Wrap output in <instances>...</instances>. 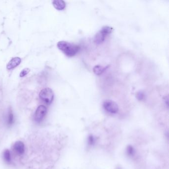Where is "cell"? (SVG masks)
Listing matches in <instances>:
<instances>
[{
	"label": "cell",
	"mask_w": 169,
	"mask_h": 169,
	"mask_svg": "<svg viewBox=\"0 0 169 169\" xmlns=\"http://www.w3.org/2000/svg\"><path fill=\"white\" fill-rule=\"evenodd\" d=\"M113 31V28L108 26L102 27L100 31L97 32L94 37V42L97 45L102 44L105 39L106 37L111 33Z\"/></svg>",
	"instance_id": "obj_2"
},
{
	"label": "cell",
	"mask_w": 169,
	"mask_h": 169,
	"mask_svg": "<svg viewBox=\"0 0 169 169\" xmlns=\"http://www.w3.org/2000/svg\"><path fill=\"white\" fill-rule=\"evenodd\" d=\"M134 153V148L131 146H129L127 148V153L129 156H132Z\"/></svg>",
	"instance_id": "obj_13"
},
{
	"label": "cell",
	"mask_w": 169,
	"mask_h": 169,
	"mask_svg": "<svg viewBox=\"0 0 169 169\" xmlns=\"http://www.w3.org/2000/svg\"><path fill=\"white\" fill-rule=\"evenodd\" d=\"M57 47L66 56L70 57L75 56L80 49L78 45L65 41L59 42Z\"/></svg>",
	"instance_id": "obj_1"
},
{
	"label": "cell",
	"mask_w": 169,
	"mask_h": 169,
	"mask_svg": "<svg viewBox=\"0 0 169 169\" xmlns=\"http://www.w3.org/2000/svg\"><path fill=\"white\" fill-rule=\"evenodd\" d=\"M13 121H14L13 115V113H12L11 110L10 112H9V114L8 120H7V123H8V125L11 126V124H13Z\"/></svg>",
	"instance_id": "obj_11"
},
{
	"label": "cell",
	"mask_w": 169,
	"mask_h": 169,
	"mask_svg": "<svg viewBox=\"0 0 169 169\" xmlns=\"http://www.w3.org/2000/svg\"><path fill=\"white\" fill-rule=\"evenodd\" d=\"M106 70L105 67H103L101 65H96L93 69V72L96 75H100Z\"/></svg>",
	"instance_id": "obj_9"
},
{
	"label": "cell",
	"mask_w": 169,
	"mask_h": 169,
	"mask_svg": "<svg viewBox=\"0 0 169 169\" xmlns=\"http://www.w3.org/2000/svg\"><path fill=\"white\" fill-rule=\"evenodd\" d=\"M21 59L19 57L13 58L12 59L8 62L6 65V69L9 70H11V69H14L15 67H18L19 64H21Z\"/></svg>",
	"instance_id": "obj_7"
},
{
	"label": "cell",
	"mask_w": 169,
	"mask_h": 169,
	"mask_svg": "<svg viewBox=\"0 0 169 169\" xmlns=\"http://www.w3.org/2000/svg\"><path fill=\"white\" fill-rule=\"evenodd\" d=\"M39 95L40 99L43 102L47 105H50L53 102L54 94L51 88H45L41 90Z\"/></svg>",
	"instance_id": "obj_3"
},
{
	"label": "cell",
	"mask_w": 169,
	"mask_h": 169,
	"mask_svg": "<svg viewBox=\"0 0 169 169\" xmlns=\"http://www.w3.org/2000/svg\"><path fill=\"white\" fill-rule=\"evenodd\" d=\"M136 97L139 100H142V99H143L144 97V94L142 91H139L137 93Z\"/></svg>",
	"instance_id": "obj_14"
},
{
	"label": "cell",
	"mask_w": 169,
	"mask_h": 169,
	"mask_svg": "<svg viewBox=\"0 0 169 169\" xmlns=\"http://www.w3.org/2000/svg\"><path fill=\"white\" fill-rule=\"evenodd\" d=\"M3 156L4 160L6 163H10L11 162V156L9 150L8 149L5 150V151L4 152Z\"/></svg>",
	"instance_id": "obj_10"
},
{
	"label": "cell",
	"mask_w": 169,
	"mask_h": 169,
	"mask_svg": "<svg viewBox=\"0 0 169 169\" xmlns=\"http://www.w3.org/2000/svg\"><path fill=\"white\" fill-rule=\"evenodd\" d=\"M53 5L55 9L59 11L64 10L65 7V3L62 0H55L53 1Z\"/></svg>",
	"instance_id": "obj_8"
},
{
	"label": "cell",
	"mask_w": 169,
	"mask_h": 169,
	"mask_svg": "<svg viewBox=\"0 0 169 169\" xmlns=\"http://www.w3.org/2000/svg\"><path fill=\"white\" fill-rule=\"evenodd\" d=\"M103 106L104 109L109 113L116 114L118 112V105L113 101L111 100L104 101Z\"/></svg>",
	"instance_id": "obj_4"
},
{
	"label": "cell",
	"mask_w": 169,
	"mask_h": 169,
	"mask_svg": "<svg viewBox=\"0 0 169 169\" xmlns=\"http://www.w3.org/2000/svg\"><path fill=\"white\" fill-rule=\"evenodd\" d=\"M30 72V69L28 68H26V69H23L19 75V77H23L26 75H27V74L29 73V72Z\"/></svg>",
	"instance_id": "obj_12"
},
{
	"label": "cell",
	"mask_w": 169,
	"mask_h": 169,
	"mask_svg": "<svg viewBox=\"0 0 169 169\" xmlns=\"http://www.w3.org/2000/svg\"><path fill=\"white\" fill-rule=\"evenodd\" d=\"M13 148L14 152L18 155L23 154L25 151L24 144L22 141H18L13 145Z\"/></svg>",
	"instance_id": "obj_6"
},
{
	"label": "cell",
	"mask_w": 169,
	"mask_h": 169,
	"mask_svg": "<svg viewBox=\"0 0 169 169\" xmlns=\"http://www.w3.org/2000/svg\"><path fill=\"white\" fill-rule=\"evenodd\" d=\"M47 112V109L45 106L40 105L37 109L34 114V120L37 123H40L43 121Z\"/></svg>",
	"instance_id": "obj_5"
},
{
	"label": "cell",
	"mask_w": 169,
	"mask_h": 169,
	"mask_svg": "<svg viewBox=\"0 0 169 169\" xmlns=\"http://www.w3.org/2000/svg\"><path fill=\"white\" fill-rule=\"evenodd\" d=\"M94 142H95V138H94V137L92 136H89V137L88 138V142H89V144H90V145H93V144L94 143Z\"/></svg>",
	"instance_id": "obj_15"
}]
</instances>
